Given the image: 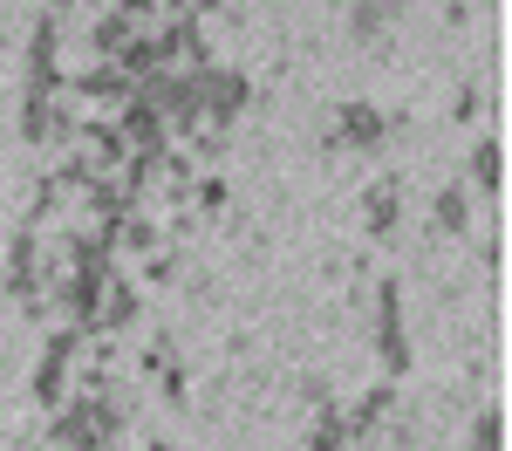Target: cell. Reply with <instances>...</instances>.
<instances>
[{
    "instance_id": "19",
    "label": "cell",
    "mask_w": 512,
    "mask_h": 451,
    "mask_svg": "<svg viewBox=\"0 0 512 451\" xmlns=\"http://www.w3.org/2000/svg\"><path fill=\"white\" fill-rule=\"evenodd\" d=\"M499 178H506V144H499V137H478L472 178H465V185H478V192H499Z\"/></svg>"
},
{
    "instance_id": "22",
    "label": "cell",
    "mask_w": 512,
    "mask_h": 451,
    "mask_svg": "<svg viewBox=\"0 0 512 451\" xmlns=\"http://www.w3.org/2000/svg\"><path fill=\"white\" fill-rule=\"evenodd\" d=\"M390 7H396V0H355V14H349L355 41H376V35H383V21H390Z\"/></svg>"
},
{
    "instance_id": "25",
    "label": "cell",
    "mask_w": 512,
    "mask_h": 451,
    "mask_svg": "<svg viewBox=\"0 0 512 451\" xmlns=\"http://www.w3.org/2000/svg\"><path fill=\"white\" fill-rule=\"evenodd\" d=\"M212 7H219V0H171V14H192V21H198V14H212Z\"/></svg>"
},
{
    "instance_id": "14",
    "label": "cell",
    "mask_w": 512,
    "mask_h": 451,
    "mask_svg": "<svg viewBox=\"0 0 512 451\" xmlns=\"http://www.w3.org/2000/svg\"><path fill=\"white\" fill-rule=\"evenodd\" d=\"M82 205H89L96 219H123V212H137L130 185H123V178H110V171H96V178L82 185Z\"/></svg>"
},
{
    "instance_id": "7",
    "label": "cell",
    "mask_w": 512,
    "mask_h": 451,
    "mask_svg": "<svg viewBox=\"0 0 512 451\" xmlns=\"http://www.w3.org/2000/svg\"><path fill=\"white\" fill-rule=\"evenodd\" d=\"M55 89H62V21L41 14L28 41V96H55Z\"/></svg>"
},
{
    "instance_id": "8",
    "label": "cell",
    "mask_w": 512,
    "mask_h": 451,
    "mask_svg": "<svg viewBox=\"0 0 512 451\" xmlns=\"http://www.w3.org/2000/svg\"><path fill=\"white\" fill-rule=\"evenodd\" d=\"M76 151L96 171H123V158H130V144H123V130H117V117H89L76 130Z\"/></svg>"
},
{
    "instance_id": "13",
    "label": "cell",
    "mask_w": 512,
    "mask_h": 451,
    "mask_svg": "<svg viewBox=\"0 0 512 451\" xmlns=\"http://www.w3.org/2000/svg\"><path fill=\"white\" fill-rule=\"evenodd\" d=\"M137 35H144V28H137L123 7H103V14H96V28H89V48H96V62H117Z\"/></svg>"
},
{
    "instance_id": "5",
    "label": "cell",
    "mask_w": 512,
    "mask_h": 451,
    "mask_svg": "<svg viewBox=\"0 0 512 451\" xmlns=\"http://www.w3.org/2000/svg\"><path fill=\"white\" fill-rule=\"evenodd\" d=\"M76 349H82V328H55L48 335V349H41V369H35V404H62L69 397V363H76Z\"/></svg>"
},
{
    "instance_id": "11",
    "label": "cell",
    "mask_w": 512,
    "mask_h": 451,
    "mask_svg": "<svg viewBox=\"0 0 512 451\" xmlns=\"http://www.w3.org/2000/svg\"><path fill=\"white\" fill-rule=\"evenodd\" d=\"M158 48H164V62H171V69H205V62H212L205 28H198L192 14H171V28L158 35Z\"/></svg>"
},
{
    "instance_id": "23",
    "label": "cell",
    "mask_w": 512,
    "mask_h": 451,
    "mask_svg": "<svg viewBox=\"0 0 512 451\" xmlns=\"http://www.w3.org/2000/svg\"><path fill=\"white\" fill-rule=\"evenodd\" d=\"M465 451H506V417H499L492 404L478 410V424H472V445H465Z\"/></svg>"
},
{
    "instance_id": "4",
    "label": "cell",
    "mask_w": 512,
    "mask_h": 451,
    "mask_svg": "<svg viewBox=\"0 0 512 451\" xmlns=\"http://www.w3.org/2000/svg\"><path fill=\"white\" fill-rule=\"evenodd\" d=\"M7 294H14L21 308H41V226L35 219L7 240Z\"/></svg>"
},
{
    "instance_id": "21",
    "label": "cell",
    "mask_w": 512,
    "mask_h": 451,
    "mask_svg": "<svg viewBox=\"0 0 512 451\" xmlns=\"http://www.w3.org/2000/svg\"><path fill=\"white\" fill-rule=\"evenodd\" d=\"M48 117H55V96H21V137L48 144Z\"/></svg>"
},
{
    "instance_id": "12",
    "label": "cell",
    "mask_w": 512,
    "mask_h": 451,
    "mask_svg": "<svg viewBox=\"0 0 512 451\" xmlns=\"http://www.w3.org/2000/svg\"><path fill=\"white\" fill-rule=\"evenodd\" d=\"M130 89H137V82L123 76L117 62H89V69L76 76V96H89V103H103V110H123V103H130Z\"/></svg>"
},
{
    "instance_id": "3",
    "label": "cell",
    "mask_w": 512,
    "mask_h": 451,
    "mask_svg": "<svg viewBox=\"0 0 512 451\" xmlns=\"http://www.w3.org/2000/svg\"><path fill=\"white\" fill-rule=\"evenodd\" d=\"M110 281H117V267H69V281H62L69 328L96 335V315H103V294H110Z\"/></svg>"
},
{
    "instance_id": "9",
    "label": "cell",
    "mask_w": 512,
    "mask_h": 451,
    "mask_svg": "<svg viewBox=\"0 0 512 451\" xmlns=\"http://www.w3.org/2000/svg\"><path fill=\"white\" fill-rule=\"evenodd\" d=\"M390 137V117L376 103H342V123H335V144L342 151H376Z\"/></svg>"
},
{
    "instance_id": "15",
    "label": "cell",
    "mask_w": 512,
    "mask_h": 451,
    "mask_svg": "<svg viewBox=\"0 0 512 451\" xmlns=\"http://www.w3.org/2000/svg\"><path fill=\"white\" fill-rule=\"evenodd\" d=\"M390 410H396V383H376V390H369L362 404L342 410V424H349V438H369V431H376V424H383Z\"/></svg>"
},
{
    "instance_id": "17",
    "label": "cell",
    "mask_w": 512,
    "mask_h": 451,
    "mask_svg": "<svg viewBox=\"0 0 512 451\" xmlns=\"http://www.w3.org/2000/svg\"><path fill=\"white\" fill-rule=\"evenodd\" d=\"M137 322V287L130 281H110V294H103V315H96V335H117V328Z\"/></svg>"
},
{
    "instance_id": "16",
    "label": "cell",
    "mask_w": 512,
    "mask_h": 451,
    "mask_svg": "<svg viewBox=\"0 0 512 451\" xmlns=\"http://www.w3.org/2000/svg\"><path fill=\"white\" fill-rule=\"evenodd\" d=\"M431 219H437V233H472V185L458 178V185H444L431 205Z\"/></svg>"
},
{
    "instance_id": "6",
    "label": "cell",
    "mask_w": 512,
    "mask_h": 451,
    "mask_svg": "<svg viewBox=\"0 0 512 451\" xmlns=\"http://www.w3.org/2000/svg\"><path fill=\"white\" fill-rule=\"evenodd\" d=\"M117 130H123V144H130L137 158H158V164L171 158V130H164V117L137 96V89H130V103L117 110Z\"/></svg>"
},
{
    "instance_id": "24",
    "label": "cell",
    "mask_w": 512,
    "mask_h": 451,
    "mask_svg": "<svg viewBox=\"0 0 512 451\" xmlns=\"http://www.w3.org/2000/svg\"><path fill=\"white\" fill-rule=\"evenodd\" d=\"M472 117H485V96L478 89H458V123H472Z\"/></svg>"
},
{
    "instance_id": "18",
    "label": "cell",
    "mask_w": 512,
    "mask_h": 451,
    "mask_svg": "<svg viewBox=\"0 0 512 451\" xmlns=\"http://www.w3.org/2000/svg\"><path fill=\"white\" fill-rule=\"evenodd\" d=\"M342 445H349V424H342L335 397H315V431H308V451H342Z\"/></svg>"
},
{
    "instance_id": "20",
    "label": "cell",
    "mask_w": 512,
    "mask_h": 451,
    "mask_svg": "<svg viewBox=\"0 0 512 451\" xmlns=\"http://www.w3.org/2000/svg\"><path fill=\"white\" fill-rule=\"evenodd\" d=\"M117 69H123L130 82H144V76H158V69H171V62H164L158 35H137V41H130V48L117 55Z\"/></svg>"
},
{
    "instance_id": "10",
    "label": "cell",
    "mask_w": 512,
    "mask_h": 451,
    "mask_svg": "<svg viewBox=\"0 0 512 451\" xmlns=\"http://www.w3.org/2000/svg\"><path fill=\"white\" fill-rule=\"evenodd\" d=\"M396 219H403V178H376L369 192H362V226H369V240H390Z\"/></svg>"
},
{
    "instance_id": "26",
    "label": "cell",
    "mask_w": 512,
    "mask_h": 451,
    "mask_svg": "<svg viewBox=\"0 0 512 451\" xmlns=\"http://www.w3.org/2000/svg\"><path fill=\"white\" fill-rule=\"evenodd\" d=\"M103 7H117V0H103Z\"/></svg>"
},
{
    "instance_id": "2",
    "label": "cell",
    "mask_w": 512,
    "mask_h": 451,
    "mask_svg": "<svg viewBox=\"0 0 512 451\" xmlns=\"http://www.w3.org/2000/svg\"><path fill=\"white\" fill-rule=\"evenodd\" d=\"M376 356L390 383L410 369V328H403V281H376Z\"/></svg>"
},
{
    "instance_id": "1",
    "label": "cell",
    "mask_w": 512,
    "mask_h": 451,
    "mask_svg": "<svg viewBox=\"0 0 512 451\" xmlns=\"http://www.w3.org/2000/svg\"><path fill=\"white\" fill-rule=\"evenodd\" d=\"M192 82H198V110H205V123H212V130H233L239 110L253 103V82L239 76V69H219V62L192 69Z\"/></svg>"
}]
</instances>
